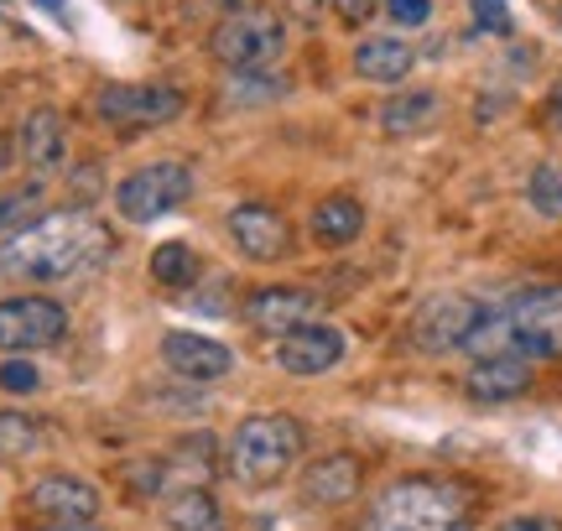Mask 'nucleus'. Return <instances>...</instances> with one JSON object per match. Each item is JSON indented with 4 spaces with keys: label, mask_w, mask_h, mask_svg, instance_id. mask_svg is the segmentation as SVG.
Segmentation results:
<instances>
[{
    "label": "nucleus",
    "mask_w": 562,
    "mask_h": 531,
    "mask_svg": "<svg viewBox=\"0 0 562 531\" xmlns=\"http://www.w3.org/2000/svg\"><path fill=\"white\" fill-rule=\"evenodd\" d=\"M438 110H442V100L432 89H406L396 100H385L381 125L391 136H417V131H427V125L438 121Z\"/></svg>",
    "instance_id": "21"
},
{
    "label": "nucleus",
    "mask_w": 562,
    "mask_h": 531,
    "mask_svg": "<svg viewBox=\"0 0 562 531\" xmlns=\"http://www.w3.org/2000/svg\"><path fill=\"white\" fill-rule=\"evenodd\" d=\"M94 115L115 131H131V125H161L182 115V94L167 89V83H104L94 94Z\"/></svg>",
    "instance_id": "8"
},
{
    "label": "nucleus",
    "mask_w": 562,
    "mask_h": 531,
    "mask_svg": "<svg viewBox=\"0 0 562 531\" xmlns=\"http://www.w3.org/2000/svg\"><path fill=\"white\" fill-rule=\"evenodd\" d=\"M412 63H417V47H406L402 37H364L355 47V68L370 83H402L412 74Z\"/></svg>",
    "instance_id": "18"
},
{
    "label": "nucleus",
    "mask_w": 562,
    "mask_h": 531,
    "mask_svg": "<svg viewBox=\"0 0 562 531\" xmlns=\"http://www.w3.org/2000/svg\"><path fill=\"white\" fill-rule=\"evenodd\" d=\"M286 47V21L271 5H245V11H229V16L209 32V53L229 68V74H261L281 58Z\"/></svg>",
    "instance_id": "5"
},
{
    "label": "nucleus",
    "mask_w": 562,
    "mask_h": 531,
    "mask_svg": "<svg viewBox=\"0 0 562 531\" xmlns=\"http://www.w3.org/2000/svg\"><path fill=\"white\" fill-rule=\"evenodd\" d=\"M68 334V313L53 297H5L0 303V349H47Z\"/></svg>",
    "instance_id": "9"
},
{
    "label": "nucleus",
    "mask_w": 562,
    "mask_h": 531,
    "mask_svg": "<svg viewBox=\"0 0 562 531\" xmlns=\"http://www.w3.org/2000/svg\"><path fill=\"white\" fill-rule=\"evenodd\" d=\"M469 5H474V21H480L484 32L510 37V11H505V0H469Z\"/></svg>",
    "instance_id": "27"
},
{
    "label": "nucleus",
    "mask_w": 562,
    "mask_h": 531,
    "mask_svg": "<svg viewBox=\"0 0 562 531\" xmlns=\"http://www.w3.org/2000/svg\"><path fill=\"white\" fill-rule=\"evenodd\" d=\"M364 229V204L349 199V193H328L318 208H313V240L318 246H349Z\"/></svg>",
    "instance_id": "20"
},
{
    "label": "nucleus",
    "mask_w": 562,
    "mask_h": 531,
    "mask_svg": "<svg viewBox=\"0 0 562 531\" xmlns=\"http://www.w3.org/2000/svg\"><path fill=\"white\" fill-rule=\"evenodd\" d=\"M364 531H474V490L442 474H412L375 495Z\"/></svg>",
    "instance_id": "3"
},
{
    "label": "nucleus",
    "mask_w": 562,
    "mask_h": 531,
    "mask_svg": "<svg viewBox=\"0 0 562 531\" xmlns=\"http://www.w3.org/2000/svg\"><path fill=\"white\" fill-rule=\"evenodd\" d=\"M37 219H47V193L42 183H11L0 188V235H21Z\"/></svg>",
    "instance_id": "22"
},
{
    "label": "nucleus",
    "mask_w": 562,
    "mask_h": 531,
    "mask_svg": "<svg viewBox=\"0 0 562 531\" xmlns=\"http://www.w3.org/2000/svg\"><path fill=\"white\" fill-rule=\"evenodd\" d=\"M334 5H339L344 21H370L375 11H381V0H334Z\"/></svg>",
    "instance_id": "30"
},
{
    "label": "nucleus",
    "mask_w": 562,
    "mask_h": 531,
    "mask_svg": "<svg viewBox=\"0 0 562 531\" xmlns=\"http://www.w3.org/2000/svg\"><path fill=\"white\" fill-rule=\"evenodd\" d=\"M463 391L474 402H510L531 391V360L521 354H495V360H474V370L463 375Z\"/></svg>",
    "instance_id": "17"
},
{
    "label": "nucleus",
    "mask_w": 562,
    "mask_h": 531,
    "mask_svg": "<svg viewBox=\"0 0 562 531\" xmlns=\"http://www.w3.org/2000/svg\"><path fill=\"white\" fill-rule=\"evenodd\" d=\"M385 16L396 21V26H427L432 0H385Z\"/></svg>",
    "instance_id": "28"
},
{
    "label": "nucleus",
    "mask_w": 562,
    "mask_h": 531,
    "mask_svg": "<svg viewBox=\"0 0 562 531\" xmlns=\"http://www.w3.org/2000/svg\"><path fill=\"white\" fill-rule=\"evenodd\" d=\"M245 324L281 339L302 324H318V297L307 286H261L245 297Z\"/></svg>",
    "instance_id": "12"
},
{
    "label": "nucleus",
    "mask_w": 562,
    "mask_h": 531,
    "mask_svg": "<svg viewBox=\"0 0 562 531\" xmlns=\"http://www.w3.org/2000/svg\"><path fill=\"white\" fill-rule=\"evenodd\" d=\"M229 235H235V246L250 261H266V266L286 261V250H292V225L271 204H235L229 208Z\"/></svg>",
    "instance_id": "11"
},
{
    "label": "nucleus",
    "mask_w": 562,
    "mask_h": 531,
    "mask_svg": "<svg viewBox=\"0 0 562 531\" xmlns=\"http://www.w3.org/2000/svg\"><path fill=\"white\" fill-rule=\"evenodd\" d=\"M495 531H562V521L558 516H510Z\"/></svg>",
    "instance_id": "29"
},
{
    "label": "nucleus",
    "mask_w": 562,
    "mask_h": 531,
    "mask_svg": "<svg viewBox=\"0 0 562 531\" xmlns=\"http://www.w3.org/2000/svg\"><path fill=\"white\" fill-rule=\"evenodd\" d=\"M480 297H469V292H438V297H427V303L412 313V344L422 354H453V349L469 344V334L480 328L484 318Z\"/></svg>",
    "instance_id": "7"
},
{
    "label": "nucleus",
    "mask_w": 562,
    "mask_h": 531,
    "mask_svg": "<svg viewBox=\"0 0 562 531\" xmlns=\"http://www.w3.org/2000/svg\"><path fill=\"white\" fill-rule=\"evenodd\" d=\"M161 521L172 531H220V500L203 485H178L161 495Z\"/></svg>",
    "instance_id": "19"
},
{
    "label": "nucleus",
    "mask_w": 562,
    "mask_h": 531,
    "mask_svg": "<svg viewBox=\"0 0 562 531\" xmlns=\"http://www.w3.org/2000/svg\"><path fill=\"white\" fill-rule=\"evenodd\" d=\"M302 453V422L286 411H266V417H245L235 438H229V474L240 485H277L281 474L297 464Z\"/></svg>",
    "instance_id": "4"
},
{
    "label": "nucleus",
    "mask_w": 562,
    "mask_h": 531,
    "mask_svg": "<svg viewBox=\"0 0 562 531\" xmlns=\"http://www.w3.org/2000/svg\"><path fill=\"white\" fill-rule=\"evenodd\" d=\"M558 16H562V11H558Z\"/></svg>",
    "instance_id": "34"
},
{
    "label": "nucleus",
    "mask_w": 562,
    "mask_h": 531,
    "mask_svg": "<svg viewBox=\"0 0 562 531\" xmlns=\"http://www.w3.org/2000/svg\"><path fill=\"white\" fill-rule=\"evenodd\" d=\"M360 485H364L360 459L328 453L318 464H307V474H302V500H307V506H349V500L360 495Z\"/></svg>",
    "instance_id": "15"
},
{
    "label": "nucleus",
    "mask_w": 562,
    "mask_h": 531,
    "mask_svg": "<svg viewBox=\"0 0 562 531\" xmlns=\"http://www.w3.org/2000/svg\"><path fill=\"white\" fill-rule=\"evenodd\" d=\"M344 360V328L334 324H302L277 339V365L286 375H323Z\"/></svg>",
    "instance_id": "13"
},
{
    "label": "nucleus",
    "mask_w": 562,
    "mask_h": 531,
    "mask_svg": "<svg viewBox=\"0 0 562 531\" xmlns=\"http://www.w3.org/2000/svg\"><path fill=\"white\" fill-rule=\"evenodd\" d=\"M463 354L495 360V354H521V360H558L562 354V286H521L505 303L484 307L480 328L469 334Z\"/></svg>",
    "instance_id": "2"
},
{
    "label": "nucleus",
    "mask_w": 562,
    "mask_h": 531,
    "mask_svg": "<svg viewBox=\"0 0 562 531\" xmlns=\"http://www.w3.org/2000/svg\"><path fill=\"white\" fill-rule=\"evenodd\" d=\"M547 121H552V125L562 131V83L552 89V100H547Z\"/></svg>",
    "instance_id": "32"
},
{
    "label": "nucleus",
    "mask_w": 562,
    "mask_h": 531,
    "mask_svg": "<svg viewBox=\"0 0 562 531\" xmlns=\"http://www.w3.org/2000/svg\"><path fill=\"white\" fill-rule=\"evenodd\" d=\"M26 521H100V490L79 474H42L26 490Z\"/></svg>",
    "instance_id": "10"
},
{
    "label": "nucleus",
    "mask_w": 562,
    "mask_h": 531,
    "mask_svg": "<svg viewBox=\"0 0 562 531\" xmlns=\"http://www.w3.org/2000/svg\"><path fill=\"white\" fill-rule=\"evenodd\" d=\"M214 5H224V11H245V5H256V0H214Z\"/></svg>",
    "instance_id": "33"
},
{
    "label": "nucleus",
    "mask_w": 562,
    "mask_h": 531,
    "mask_svg": "<svg viewBox=\"0 0 562 531\" xmlns=\"http://www.w3.org/2000/svg\"><path fill=\"white\" fill-rule=\"evenodd\" d=\"M42 449V428L37 417H26V411H0V464H16L26 453Z\"/></svg>",
    "instance_id": "23"
},
{
    "label": "nucleus",
    "mask_w": 562,
    "mask_h": 531,
    "mask_svg": "<svg viewBox=\"0 0 562 531\" xmlns=\"http://www.w3.org/2000/svg\"><path fill=\"white\" fill-rule=\"evenodd\" d=\"M16 146H21V162L32 167V172H58L63 157H68V125H63L58 110L42 104V110H32L21 121Z\"/></svg>",
    "instance_id": "16"
},
{
    "label": "nucleus",
    "mask_w": 562,
    "mask_h": 531,
    "mask_svg": "<svg viewBox=\"0 0 562 531\" xmlns=\"http://www.w3.org/2000/svg\"><path fill=\"white\" fill-rule=\"evenodd\" d=\"M526 199H531V208H537V214H547V219H562V157H552V162H542L537 172H531Z\"/></svg>",
    "instance_id": "25"
},
{
    "label": "nucleus",
    "mask_w": 562,
    "mask_h": 531,
    "mask_svg": "<svg viewBox=\"0 0 562 531\" xmlns=\"http://www.w3.org/2000/svg\"><path fill=\"white\" fill-rule=\"evenodd\" d=\"M188 199H193V167L188 162H151L115 188V208L131 225H151V219L172 214Z\"/></svg>",
    "instance_id": "6"
},
{
    "label": "nucleus",
    "mask_w": 562,
    "mask_h": 531,
    "mask_svg": "<svg viewBox=\"0 0 562 531\" xmlns=\"http://www.w3.org/2000/svg\"><path fill=\"white\" fill-rule=\"evenodd\" d=\"M161 360L178 370L182 381H220L235 365V354L220 339H203V334H188V328H172L161 339Z\"/></svg>",
    "instance_id": "14"
},
{
    "label": "nucleus",
    "mask_w": 562,
    "mask_h": 531,
    "mask_svg": "<svg viewBox=\"0 0 562 531\" xmlns=\"http://www.w3.org/2000/svg\"><path fill=\"white\" fill-rule=\"evenodd\" d=\"M42 386V370L32 360H5L0 365V391H11V396H32Z\"/></svg>",
    "instance_id": "26"
},
{
    "label": "nucleus",
    "mask_w": 562,
    "mask_h": 531,
    "mask_svg": "<svg viewBox=\"0 0 562 531\" xmlns=\"http://www.w3.org/2000/svg\"><path fill=\"white\" fill-rule=\"evenodd\" d=\"M32 531H100L94 521H26Z\"/></svg>",
    "instance_id": "31"
},
{
    "label": "nucleus",
    "mask_w": 562,
    "mask_h": 531,
    "mask_svg": "<svg viewBox=\"0 0 562 531\" xmlns=\"http://www.w3.org/2000/svg\"><path fill=\"white\" fill-rule=\"evenodd\" d=\"M115 250V235L94 219L89 208H68V214H47L32 229L11 235L0 246V276L5 282H68L104 266Z\"/></svg>",
    "instance_id": "1"
},
{
    "label": "nucleus",
    "mask_w": 562,
    "mask_h": 531,
    "mask_svg": "<svg viewBox=\"0 0 562 531\" xmlns=\"http://www.w3.org/2000/svg\"><path fill=\"white\" fill-rule=\"evenodd\" d=\"M199 276V256L182 246V240H167V246L151 250V282L161 286H188Z\"/></svg>",
    "instance_id": "24"
}]
</instances>
